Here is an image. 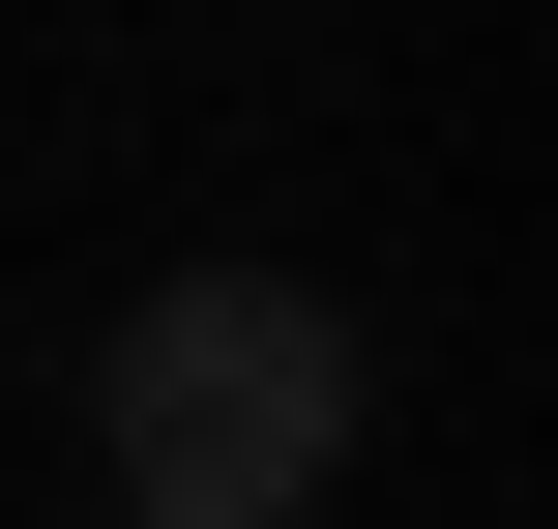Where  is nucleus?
Here are the masks:
<instances>
[{
    "label": "nucleus",
    "mask_w": 558,
    "mask_h": 529,
    "mask_svg": "<svg viewBox=\"0 0 558 529\" xmlns=\"http://www.w3.org/2000/svg\"><path fill=\"white\" fill-rule=\"evenodd\" d=\"M353 471V324L294 265H177L118 324V529H294Z\"/></svg>",
    "instance_id": "f257e3e1"
}]
</instances>
